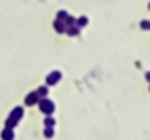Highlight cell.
Here are the masks:
<instances>
[{"label":"cell","mask_w":150,"mask_h":140,"mask_svg":"<svg viewBox=\"0 0 150 140\" xmlns=\"http://www.w3.org/2000/svg\"><path fill=\"white\" fill-rule=\"evenodd\" d=\"M76 24H77V28L86 26V25H88V18H80V19H79V21H77Z\"/></svg>","instance_id":"cell-7"},{"label":"cell","mask_w":150,"mask_h":140,"mask_svg":"<svg viewBox=\"0 0 150 140\" xmlns=\"http://www.w3.org/2000/svg\"><path fill=\"white\" fill-rule=\"evenodd\" d=\"M61 79V73L60 72H52L51 74L47 76V85H56Z\"/></svg>","instance_id":"cell-3"},{"label":"cell","mask_w":150,"mask_h":140,"mask_svg":"<svg viewBox=\"0 0 150 140\" xmlns=\"http://www.w3.org/2000/svg\"><path fill=\"white\" fill-rule=\"evenodd\" d=\"M38 98H40L38 92H31V93H29V95H28V96L25 98V104L31 107V105H34V104H35V102L38 101Z\"/></svg>","instance_id":"cell-4"},{"label":"cell","mask_w":150,"mask_h":140,"mask_svg":"<svg viewBox=\"0 0 150 140\" xmlns=\"http://www.w3.org/2000/svg\"><path fill=\"white\" fill-rule=\"evenodd\" d=\"M2 139L3 140H13V130L6 127L3 131H2Z\"/></svg>","instance_id":"cell-5"},{"label":"cell","mask_w":150,"mask_h":140,"mask_svg":"<svg viewBox=\"0 0 150 140\" xmlns=\"http://www.w3.org/2000/svg\"><path fill=\"white\" fill-rule=\"evenodd\" d=\"M67 32L70 34V35H77V34H79V28L72 26V28H68V29H67Z\"/></svg>","instance_id":"cell-11"},{"label":"cell","mask_w":150,"mask_h":140,"mask_svg":"<svg viewBox=\"0 0 150 140\" xmlns=\"http://www.w3.org/2000/svg\"><path fill=\"white\" fill-rule=\"evenodd\" d=\"M54 26H56V29H57V32H63L66 28H64V24L61 22V21H56L54 22Z\"/></svg>","instance_id":"cell-6"},{"label":"cell","mask_w":150,"mask_h":140,"mask_svg":"<svg viewBox=\"0 0 150 140\" xmlns=\"http://www.w3.org/2000/svg\"><path fill=\"white\" fill-rule=\"evenodd\" d=\"M66 22H67L66 25H68V26H74V25H76V19H74V18H70V16H67Z\"/></svg>","instance_id":"cell-12"},{"label":"cell","mask_w":150,"mask_h":140,"mask_svg":"<svg viewBox=\"0 0 150 140\" xmlns=\"http://www.w3.org/2000/svg\"><path fill=\"white\" fill-rule=\"evenodd\" d=\"M47 93H48L47 86H41V88L38 89V95H40V96H47Z\"/></svg>","instance_id":"cell-8"},{"label":"cell","mask_w":150,"mask_h":140,"mask_svg":"<svg viewBox=\"0 0 150 140\" xmlns=\"http://www.w3.org/2000/svg\"><path fill=\"white\" fill-rule=\"evenodd\" d=\"M40 109H41L42 112H45V114H52V111H54L52 101H50V99H42V101H40Z\"/></svg>","instance_id":"cell-2"},{"label":"cell","mask_w":150,"mask_h":140,"mask_svg":"<svg viewBox=\"0 0 150 140\" xmlns=\"http://www.w3.org/2000/svg\"><path fill=\"white\" fill-rule=\"evenodd\" d=\"M57 18H58V21H61V19H67V13L64 12V10H61V12L57 13Z\"/></svg>","instance_id":"cell-13"},{"label":"cell","mask_w":150,"mask_h":140,"mask_svg":"<svg viewBox=\"0 0 150 140\" xmlns=\"http://www.w3.org/2000/svg\"><path fill=\"white\" fill-rule=\"evenodd\" d=\"M22 114H24L22 108H15V109L10 112V115H9L8 121H6V127H9V128L15 127V125L18 124V121L22 118Z\"/></svg>","instance_id":"cell-1"},{"label":"cell","mask_w":150,"mask_h":140,"mask_svg":"<svg viewBox=\"0 0 150 140\" xmlns=\"http://www.w3.org/2000/svg\"><path fill=\"white\" fill-rule=\"evenodd\" d=\"M44 123H45V125H48V127H52V125L56 124V121H54L51 117H47V118L44 120Z\"/></svg>","instance_id":"cell-10"},{"label":"cell","mask_w":150,"mask_h":140,"mask_svg":"<svg viewBox=\"0 0 150 140\" xmlns=\"http://www.w3.org/2000/svg\"><path fill=\"white\" fill-rule=\"evenodd\" d=\"M44 136H45V137H48V139H50V137H52V136H54V130H52V127H48V128H45V131H44Z\"/></svg>","instance_id":"cell-9"}]
</instances>
